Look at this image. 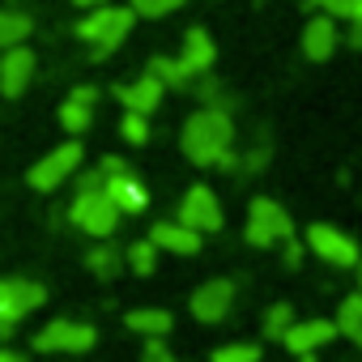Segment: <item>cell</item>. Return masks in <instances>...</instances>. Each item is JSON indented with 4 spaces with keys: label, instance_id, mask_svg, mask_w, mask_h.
<instances>
[{
    "label": "cell",
    "instance_id": "cell-1",
    "mask_svg": "<svg viewBox=\"0 0 362 362\" xmlns=\"http://www.w3.org/2000/svg\"><path fill=\"white\" fill-rule=\"evenodd\" d=\"M179 145H184L188 162L197 166H222V170H239L235 158V119L222 107H201L184 119V132H179Z\"/></svg>",
    "mask_w": 362,
    "mask_h": 362
},
{
    "label": "cell",
    "instance_id": "cell-2",
    "mask_svg": "<svg viewBox=\"0 0 362 362\" xmlns=\"http://www.w3.org/2000/svg\"><path fill=\"white\" fill-rule=\"evenodd\" d=\"M132 22H136V13L128 5H98V9H86V18L73 26V35L90 47L94 60H107L132 35Z\"/></svg>",
    "mask_w": 362,
    "mask_h": 362
},
{
    "label": "cell",
    "instance_id": "cell-3",
    "mask_svg": "<svg viewBox=\"0 0 362 362\" xmlns=\"http://www.w3.org/2000/svg\"><path fill=\"white\" fill-rule=\"evenodd\" d=\"M243 239L252 247H281L286 239H294V218L286 214V205H277L273 197H256L247 205V226Z\"/></svg>",
    "mask_w": 362,
    "mask_h": 362
},
{
    "label": "cell",
    "instance_id": "cell-4",
    "mask_svg": "<svg viewBox=\"0 0 362 362\" xmlns=\"http://www.w3.org/2000/svg\"><path fill=\"white\" fill-rule=\"evenodd\" d=\"M47 303V290L30 277H0V341H9L13 328Z\"/></svg>",
    "mask_w": 362,
    "mask_h": 362
},
{
    "label": "cell",
    "instance_id": "cell-5",
    "mask_svg": "<svg viewBox=\"0 0 362 362\" xmlns=\"http://www.w3.org/2000/svg\"><path fill=\"white\" fill-rule=\"evenodd\" d=\"M119 218H124V214L115 209V201L107 197V188H98V192H77L73 205H69V222H73L77 230L94 235V239H111L115 226H119Z\"/></svg>",
    "mask_w": 362,
    "mask_h": 362
},
{
    "label": "cell",
    "instance_id": "cell-6",
    "mask_svg": "<svg viewBox=\"0 0 362 362\" xmlns=\"http://www.w3.org/2000/svg\"><path fill=\"white\" fill-rule=\"evenodd\" d=\"M81 158H86L81 141H64V145H56L52 153H43V158L30 166L26 184H30L35 192H56L60 184H69V179L81 170Z\"/></svg>",
    "mask_w": 362,
    "mask_h": 362
},
{
    "label": "cell",
    "instance_id": "cell-7",
    "mask_svg": "<svg viewBox=\"0 0 362 362\" xmlns=\"http://www.w3.org/2000/svg\"><path fill=\"white\" fill-rule=\"evenodd\" d=\"M303 247L311 256H320L324 264H332V269H354L358 256H362L358 239L345 235V230H337V226H328V222H311L307 235H303Z\"/></svg>",
    "mask_w": 362,
    "mask_h": 362
},
{
    "label": "cell",
    "instance_id": "cell-8",
    "mask_svg": "<svg viewBox=\"0 0 362 362\" xmlns=\"http://www.w3.org/2000/svg\"><path fill=\"white\" fill-rule=\"evenodd\" d=\"M94 341H98V328L81 324V320H52L35 332L39 354H86V349H94Z\"/></svg>",
    "mask_w": 362,
    "mask_h": 362
},
{
    "label": "cell",
    "instance_id": "cell-9",
    "mask_svg": "<svg viewBox=\"0 0 362 362\" xmlns=\"http://www.w3.org/2000/svg\"><path fill=\"white\" fill-rule=\"evenodd\" d=\"M175 222H184L188 230H197V235H218L222 230V201H218V192L209 188V184H197V188H188L184 192V201H179V214H175Z\"/></svg>",
    "mask_w": 362,
    "mask_h": 362
},
{
    "label": "cell",
    "instance_id": "cell-10",
    "mask_svg": "<svg viewBox=\"0 0 362 362\" xmlns=\"http://www.w3.org/2000/svg\"><path fill=\"white\" fill-rule=\"evenodd\" d=\"M188 307H192V320H201V324H222V320L230 315V307H235V281L214 277V281L197 286Z\"/></svg>",
    "mask_w": 362,
    "mask_h": 362
},
{
    "label": "cell",
    "instance_id": "cell-11",
    "mask_svg": "<svg viewBox=\"0 0 362 362\" xmlns=\"http://www.w3.org/2000/svg\"><path fill=\"white\" fill-rule=\"evenodd\" d=\"M328 341H337V324H332V320H320V315L294 320V324L286 328V337H281V345H286L294 358H303V362H311V354L324 349Z\"/></svg>",
    "mask_w": 362,
    "mask_h": 362
},
{
    "label": "cell",
    "instance_id": "cell-12",
    "mask_svg": "<svg viewBox=\"0 0 362 362\" xmlns=\"http://www.w3.org/2000/svg\"><path fill=\"white\" fill-rule=\"evenodd\" d=\"M35 52L22 43V47H9V52H0V94L5 98H22L35 81Z\"/></svg>",
    "mask_w": 362,
    "mask_h": 362
},
{
    "label": "cell",
    "instance_id": "cell-13",
    "mask_svg": "<svg viewBox=\"0 0 362 362\" xmlns=\"http://www.w3.org/2000/svg\"><path fill=\"white\" fill-rule=\"evenodd\" d=\"M94 111H98V90L94 86H73L69 98L60 103V128L69 136H81V132H90Z\"/></svg>",
    "mask_w": 362,
    "mask_h": 362
},
{
    "label": "cell",
    "instance_id": "cell-14",
    "mask_svg": "<svg viewBox=\"0 0 362 362\" xmlns=\"http://www.w3.org/2000/svg\"><path fill=\"white\" fill-rule=\"evenodd\" d=\"M337 43H341L337 18L320 13V18H311V22L303 26V56H307V60H315V64L332 60V56H337Z\"/></svg>",
    "mask_w": 362,
    "mask_h": 362
},
{
    "label": "cell",
    "instance_id": "cell-15",
    "mask_svg": "<svg viewBox=\"0 0 362 362\" xmlns=\"http://www.w3.org/2000/svg\"><path fill=\"white\" fill-rule=\"evenodd\" d=\"M162 94H166V86L145 69L136 81H124V86H115V98L124 103V111H136V115H149V111H158V103H162Z\"/></svg>",
    "mask_w": 362,
    "mask_h": 362
},
{
    "label": "cell",
    "instance_id": "cell-16",
    "mask_svg": "<svg viewBox=\"0 0 362 362\" xmlns=\"http://www.w3.org/2000/svg\"><path fill=\"white\" fill-rule=\"evenodd\" d=\"M214 60H218V47H214L209 30L192 26V30L184 35V52H179V64H184V73H188L192 81H197V77H209Z\"/></svg>",
    "mask_w": 362,
    "mask_h": 362
},
{
    "label": "cell",
    "instance_id": "cell-17",
    "mask_svg": "<svg viewBox=\"0 0 362 362\" xmlns=\"http://www.w3.org/2000/svg\"><path fill=\"white\" fill-rule=\"evenodd\" d=\"M149 243H153L158 252H175V256H197V252L205 247V235L188 230L184 222H153V230H149Z\"/></svg>",
    "mask_w": 362,
    "mask_h": 362
},
{
    "label": "cell",
    "instance_id": "cell-18",
    "mask_svg": "<svg viewBox=\"0 0 362 362\" xmlns=\"http://www.w3.org/2000/svg\"><path fill=\"white\" fill-rule=\"evenodd\" d=\"M107 197L115 201V209H119V214H145V209H149V192H145L141 179L132 175V166L107 179Z\"/></svg>",
    "mask_w": 362,
    "mask_h": 362
},
{
    "label": "cell",
    "instance_id": "cell-19",
    "mask_svg": "<svg viewBox=\"0 0 362 362\" xmlns=\"http://www.w3.org/2000/svg\"><path fill=\"white\" fill-rule=\"evenodd\" d=\"M124 324H128L132 332H141V337H166V332L175 328V315H170L166 307H132V311L124 315Z\"/></svg>",
    "mask_w": 362,
    "mask_h": 362
},
{
    "label": "cell",
    "instance_id": "cell-20",
    "mask_svg": "<svg viewBox=\"0 0 362 362\" xmlns=\"http://www.w3.org/2000/svg\"><path fill=\"white\" fill-rule=\"evenodd\" d=\"M35 22L22 13V9H0V52H9V47H22L30 39Z\"/></svg>",
    "mask_w": 362,
    "mask_h": 362
},
{
    "label": "cell",
    "instance_id": "cell-21",
    "mask_svg": "<svg viewBox=\"0 0 362 362\" xmlns=\"http://www.w3.org/2000/svg\"><path fill=\"white\" fill-rule=\"evenodd\" d=\"M337 332H345L358 349H362V290H354V294H345V303L337 307Z\"/></svg>",
    "mask_w": 362,
    "mask_h": 362
},
{
    "label": "cell",
    "instance_id": "cell-22",
    "mask_svg": "<svg viewBox=\"0 0 362 362\" xmlns=\"http://www.w3.org/2000/svg\"><path fill=\"white\" fill-rule=\"evenodd\" d=\"M86 264H90V273H94V277L111 281V277H119V273H124V252H119L115 243H98V247L86 256Z\"/></svg>",
    "mask_w": 362,
    "mask_h": 362
},
{
    "label": "cell",
    "instance_id": "cell-23",
    "mask_svg": "<svg viewBox=\"0 0 362 362\" xmlns=\"http://www.w3.org/2000/svg\"><path fill=\"white\" fill-rule=\"evenodd\" d=\"M124 264H128V273H136V277H153V273H158V247H153L149 239H136V243L124 252Z\"/></svg>",
    "mask_w": 362,
    "mask_h": 362
},
{
    "label": "cell",
    "instance_id": "cell-24",
    "mask_svg": "<svg viewBox=\"0 0 362 362\" xmlns=\"http://www.w3.org/2000/svg\"><path fill=\"white\" fill-rule=\"evenodd\" d=\"M145 69H149V73H153V77H158L166 90H170V86H175V90H188V86H192V77L184 73V64H179V60H170V56H153Z\"/></svg>",
    "mask_w": 362,
    "mask_h": 362
},
{
    "label": "cell",
    "instance_id": "cell-25",
    "mask_svg": "<svg viewBox=\"0 0 362 362\" xmlns=\"http://www.w3.org/2000/svg\"><path fill=\"white\" fill-rule=\"evenodd\" d=\"M209 362H260V345L256 341H230V345H218L209 354Z\"/></svg>",
    "mask_w": 362,
    "mask_h": 362
},
{
    "label": "cell",
    "instance_id": "cell-26",
    "mask_svg": "<svg viewBox=\"0 0 362 362\" xmlns=\"http://www.w3.org/2000/svg\"><path fill=\"white\" fill-rule=\"evenodd\" d=\"M290 324H294V307H290V303H273V307L264 311V337H269V341H281Z\"/></svg>",
    "mask_w": 362,
    "mask_h": 362
},
{
    "label": "cell",
    "instance_id": "cell-27",
    "mask_svg": "<svg viewBox=\"0 0 362 362\" xmlns=\"http://www.w3.org/2000/svg\"><path fill=\"white\" fill-rule=\"evenodd\" d=\"M119 132H124V141H128V145H145V141H149V115L124 111V119H119Z\"/></svg>",
    "mask_w": 362,
    "mask_h": 362
},
{
    "label": "cell",
    "instance_id": "cell-28",
    "mask_svg": "<svg viewBox=\"0 0 362 362\" xmlns=\"http://www.w3.org/2000/svg\"><path fill=\"white\" fill-rule=\"evenodd\" d=\"M179 5H184V0H132V13L136 18H166V13H175Z\"/></svg>",
    "mask_w": 362,
    "mask_h": 362
},
{
    "label": "cell",
    "instance_id": "cell-29",
    "mask_svg": "<svg viewBox=\"0 0 362 362\" xmlns=\"http://www.w3.org/2000/svg\"><path fill=\"white\" fill-rule=\"evenodd\" d=\"M141 362H175V358H170V349H166V337H145Z\"/></svg>",
    "mask_w": 362,
    "mask_h": 362
},
{
    "label": "cell",
    "instance_id": "cell-30",
    "mask_svg": "<svg viewBox=\"0 0 362 362\" xmlns=\"http://www.w3.org/2000/svg\"><path fill=\"white\" fill-rule=\"evenodd\" d=\"M239 166H243V175H260V170L269 166V145H256L252 153H243Z\"/></svg>",
    "mask_w": 362,
    "mask_h": 362
},
{
    "label": "cell",
    "instance_id": "cell-31",
    "mask_svg": "<svg viewBox=\"0 0 362 362\" xmlns=\"http://www.w3.org/2000/svg\"><path fill=\"white\" fill-rule=\"evenodd\" d=\"M345 26H349L345 43H349V47H362V5L354 9V18H345Z\"/></svg>",
    "mask_w": 362,
    "mask_h": 362
},
{
    "label": "cell",
    "instance_id": "cell-32",
    "mask_svg": "<svg viewBox=\"0 0 362 362\" xmlns=\"http://www.w3.org/2000/svg\"><path fill=\"white\" fill-rule=\"evenodd\" d=\"M358 5H362V0H328V9H324V13H328V18H354Z\"/></svg>",
    "mask_w": 362,
    "mask_h": 362
},
{
    "label": "cell",
    "instance_id": "cell-33",
    "mask_svg": "<svg viewBox=\"0 0 362 362\" xmlns=\"http://www.w3.org/2000/svg\"><path fill=\"white\" fill-rule=\"evenodd\" d=\"M281 247H286V264L298 269V264H303V239H286Z\"/></svg>",
    "mask_w": 362,
    "mask_h": 362
},
{
    "label": "cell",
    "instance_id": "cell-34",
    "mask_svg": "<svg viewBox=\"0 0 362 362\" xmlns=\"http://www.w3.org/2000/svg\"><path fill=\"white\" fill-rule=\"evenodd\" d=\"M98 170H103V179H111V175L128 170V162H124V158H103V162H98Z\"/></svg>",
    "mask_w": 362,
    "mask_h": 362
},
{
    "label": "cell",
    "instance_id": "cell-35",
    "mask_svg": "<svg viewBox=\"0 0 362 362\" xmlns=\"http://www.w3.org/2000/svg\"><path fill=\"white\" fill-rule=\"evenodd\" d=\"M0 362H30V358H26V354H18V349H9V345H5V349H0Z\"/></svg>",
    "mask_w": 362,
    "mask_h": 362
},
{
    "label": "cell",
    "instance_id": "cell-36",
    "mask_svg": "<svg viewBox=\"0 0 362 362\" xmlns=\"http://www.w3.org/2000/svg\"><path fill=\"white\" fill-rule=\"evenodd\" d=\"M77 9H98V5H111V0H73Z\"/></svg>",
    "mask_w": 362,
    "mask_h": 362
},
{
    "label": "cell",
    "instance_id": "cell-37",
    "mask_svg": "<svg viewBox=\"0 0 362 362\" xmlns=\"http://www.w3.org/2000/svg\"><path fill=\"white\" fill-rule=\"evenodd\" d=\"M354 273H358V290H362V256H358V264H354Z\"/></svg>",
    "mask_w": 362,
    "mask_h": 362
},
{
    "label": "cell",
    "instance_id": "cell-38",
    "mask_svg": "<svg viewBox=\"0 0 362 362\" xmlns=\"http://www.w3.org/2000/svg\"><path fill=\"white\" fill-rule=\"evenodd\" d=\"M307 5H320V9H328V0H307Z\"/></svg>",
    "mask_w": 362,
    "mask_h": 362
}]
</instances>
